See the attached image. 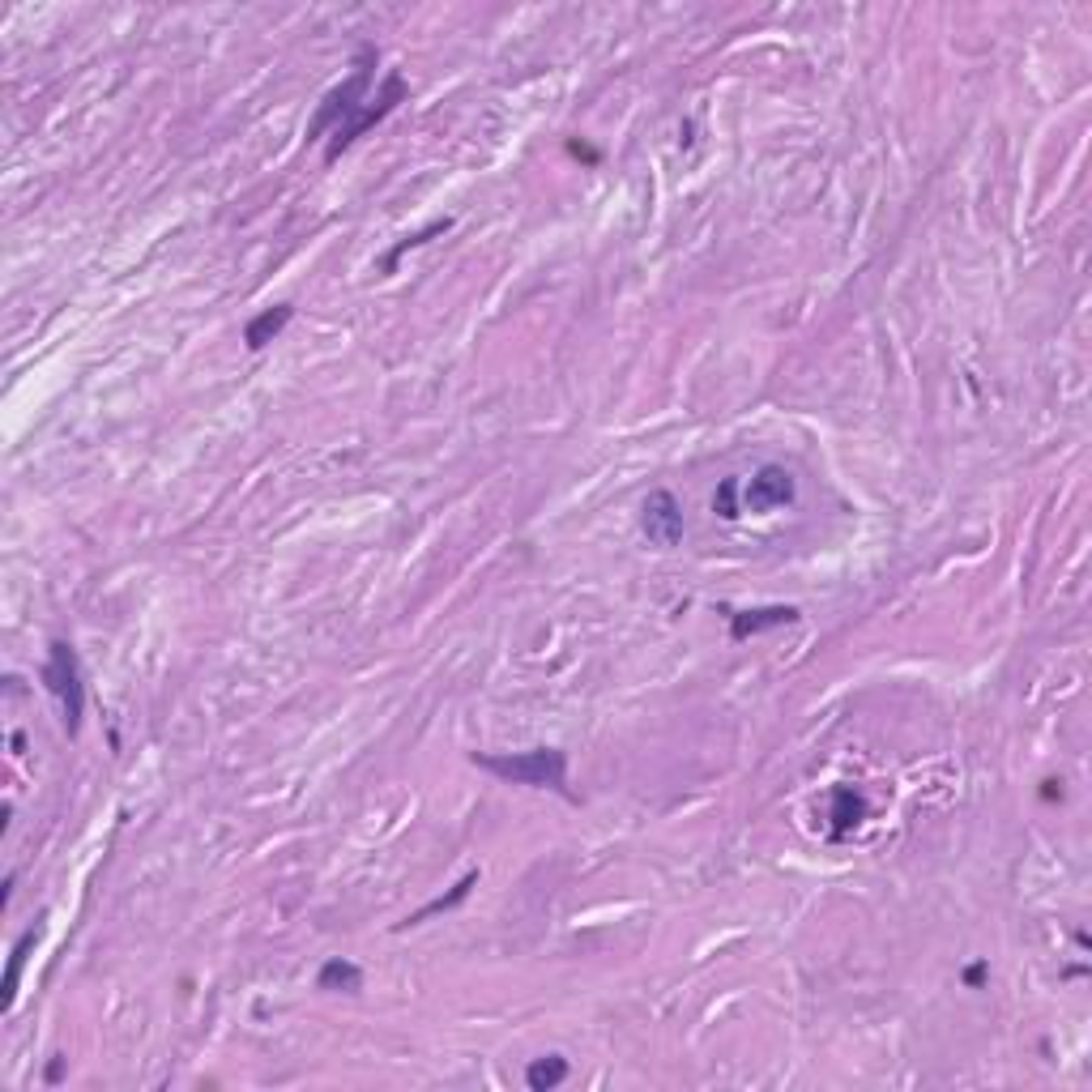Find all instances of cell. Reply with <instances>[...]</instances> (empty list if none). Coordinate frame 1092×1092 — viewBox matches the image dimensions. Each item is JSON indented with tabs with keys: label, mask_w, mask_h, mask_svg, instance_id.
<instances>
[{
	"label": "cell",
	"mask_w": 1092,
	"mask_h": 1092,
	"mask_svg": "<svg viewBox=\"0 0 1092 1092\" xmlns=\"http://www.w3.org/2000/svg\"><path fill=\"white\" fill-rule=\"evenodd\" d=\"M39 682H43L48 696H56L65 734L77 739L81 717H86V675H81V658H77V649L68 640H52L48 645V662L39 666Z\"/></svg>",
	"instance_id": "3"
},
{
	"label": "cell",
	"mask_w": 1092,
	"mask_h": 1092,
	"mask_svg": "<svg viewBox=\"0 0 1092 1092\" xmlns=\"http://www.w3.org/2000/svg\"><path fill=\"white\" fill-rule=\"evenodd\" d=\"M295 321V308L290 303H273L265 312H257L248 325H244V346L257 354V350H265L273 338H282V329Z\"/></svg>",
	"instance_id": "7"
},
{
	"label": "cell",
	"mask_w": 1092,
	"mask_h": 1092,
	"mask_svg": "<svg viewBox=\"0 0 1092 1092\" xmlns=\"http://www.w3.org/2000/svg\"><path fill=\"white\" fill-rule=\"evenodd\" d=\"M739 486H743L739 478H726V482L717 486V495H713V512H722L726 521H734V517L743 512V508H739Z\"/></svg>",
	"instance_id": "14"
},
{
	"label": "cell",
	"mask_w": 1092,
	"mask_h": 1092,
	"mask_svg": "<svg viewBox=\"0 0 1092 1092\" xmlns=\"http://www.w3.org/2000/svg\"><path fill=\"white\" fill-rule=\"evenodd\" d=\"M964 977H968V981H973V986H977V981H981V977H986V968H981V964H973V968H968V973H964Z\"/></svg>",
	"instance_id": "17"
},
{
	"label": "cell",
	"mask_w": 1092,
	"mask_h": 1092,
	"mask_svg": "<svg viewBox=\"0 0 1092 1092\" xmlns=\"http://www.w3.org/2000/svg\"><path fill=\"white\" fill-rule=\"evenodd\" d=\"M39 922L35 926H26L22 935H17V944H13V952H9V968H4V1012H13V1003H17V986H22V968H26V960L35 952V944H39Z\"/></svg>",
	"instance_id": "10"
},
{
	"label": "cell",
	"mask_w": 1092,
	"mask_h": 1092,
	"mask_svg": "<svg viewBox=\"0 0 1092 1092\" xmlns=\"http://www.w3.org/2000/svg\"><path fill=\"white\" fill-rule=\"evenodd\" d=\"M316 990H329V994H359L363 990V968L346 955H329L316 973Z\"/></svg>",
	"instance_id": "9"
},
{
	"label": "cell",
	"mask_w": 1092,
	"mask_h": 1092,
	"mask_svg": "<svg viewBox=\"0 0 1092 1092\" xmlns=\"http://www.w3.org/2000/svg\"><path fill=\"white\" fill-rule=\"evenodd\" d=\"M376 65H380V52L376 43H363L354 65H350V77L338 81L312 112L308 120V141H325V162H338L341 154L367 133L376 129L380 120H389L402 103L410 99L406 77L398 68H389L376 86Z\"/></svg>",
	"instance_id": "1"
},
{
	"label": "cell",
	"mask_w": 1092,
	"mask_h": 1092,
	"mask_svg": "<svg viewBox=\"0 0 1092 1092\" xmlns=\"http://www.w3.org/2000/svg\"><path fill=\"white\" fill-rule=\"evenodd\" d=\"M640 530L653 546H679L682 543V504L671 491H649L640 504Z\"/></svg>",
	"instance_id": "5"
},
{
	"label": "cell",
	"mask_w": 1092,
	"mask_h": 1092,
	"mask_svg": "<svg viewBox=\"0 0 1092 1092\" xmlns=\"http://www.w3.org/2000/svg\"><path fill=\"white\" fill-rule=\"evenodd\" d=\"M482 772L508 781V785H530V790H550L568 803H576V794L568 790V751L563 748H530L512 751V755H486L474 751L470 755Z\"/></svg>",
	"instance_id": "2"
},
{
	"label": "cell",
	"mask_w": 1092,
	"mask_h": 1092,
	"mask_svg": "<svg viewBox=\"0 0 1092 1092\" xmlns=\"http://www.w3.org/2000/svg\"><path fill=\"white\" fill-rule=\"evenodd\" d=\"M726 614H730V640H751L759 632H772V627H785V623L803 619L798 607H755V611H726Z\"/></svg>",
	"instance_id": "6"
},
{
	"label": "cell",
	"mask_w": 1092,
	"mask_h": 1092,
	"mask_svg": "<svg viewBox=\"0 0 1092 1092\" xmlns=\"http://www.w3.org/2000/svg\"><path fill=\"white\" fill-rule=\"evenodd\" d=\"M61 1076H65V1058L48 1063V1084H61Z\"/></svg>",
	"instance_id": "16"
},
{
	"label": "cell",
	"mask_w": 1092,
	"mask_h": 1092,
	"mask_svg": "<svg viewBox=\"0 0 1092 1092\" xmlns=\"http://www.w3.org/2000/svg\"><path fill=\"white\" fill-rule=\"evenodd\" d=\"M862 819H867V798L849 785H836L832 790V841H845Z\"/></svg>",
	"instance_id": "8"
},
{
	"label": "cell",
	"mask_w": 1092,
	"mask_h": 1092,
	"mask_svg": "<svg viewBox=\"0 0 1092 1092\" xmlns=\"http://www.w3.org/2000/svg\"><path fill=\"white\" fill-rule=\"evenodd\" d=\"M568 1058L563 1054H543V1058H534L530 1067H525V1089L530 1092H550L559 1089L563 1080H568Z\"/></svg>",
	"instance_id": "11"
},
{
	"label": "cell",
	"mask_w": 1092,
	"mask_h": 1092,
	"mask_svg": "<svg viewBox=\"0 0 1092 1092\" xmlns=\"http://www.w3.org/2000/svg\"><path fill=\"white\" fill-rule=\"evenodd\" d=\"M568 150H572L576 158H589V162H598V150H589V145H581V141H572Z\"/></svg>",
	"instance_id": "15"
},
{
	"label": "cell",
	"mask_w": 1092,
	"mask_h": 1092,
	"mask_svg": "<svg viewBox=\"0 0 1092 1092\" xmlns=\"http://www.w3.org/2000/svg\"><path fill=\"white\" fill-rule=\"evenodd\" d=\"M739 495H743V512H772V508L794 504L798 482L785 466H759L751 474V482L739 486Z\"/></svg>",
	"instance_id": "4"
},
{
	"label": "cell",
	"mask_w": 1092,
	"mask_h": 1092,
	"mask_svg": "<svg viewBox=\"0 0 1092 1092\" xmlns=\"http://www.w3.org/2000/svg\"><path fill=\"white\" fill-rule=\"evenodd\" d=\"M474 887H478V871H470V875H461V880L453 884V892H444V896L427 900V905H422L418 913H410L402 926H418V922H427V918H435V913H448V909H457V905H461V900H466V896H470Z\"/></svg>",
	"instance_id": "13"
},
{
	"label": "cell",
	"mask_w": 1092,
	"mask_h": 1092,
	"mask_svg": "<svg viewBox=\"0 0 1092 1092\" xmlns=\"http://www.w3.org/2000/svg\"><path fill=\"white\" fill-rule=\"evenodd\" d=\"M448 231H453V218H435V222H427L422 231H414V235H406L402 244H393V248L385 252V261H380V273H393V270H398V261H402L406 252L422 248V244H431L435 235H448Z\"/></svg>",
	"instance_id": "12"
}]
</instances>
